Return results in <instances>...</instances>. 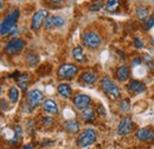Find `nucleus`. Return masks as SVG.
Masks as SVG:
<instances>
[{
  "instance_id": "2f4dec72",
  "label": "nucleus",
  "mask_w": 154,
  "mask_h": 149,
  "mask_svg": "<svg viewBox=\"0 0 154 149\" xmlns=\"http://www.w3.org/2000/svg\"><path fill=\"white\" fill-rule=\"evenodd\" d=\"M1 109H2L4 111H5V109H7V102L5 103V99H4V98L1 99Z\"/></svg>"
},
{
  "instance_id": "7ed1b4c3",
  "label": "nucleus",
  "mask_w": 154,
  "mask_h": 149,
  "mask_svg": "<svg viewBox=\"0 0 154 149\" xmlns=\"http://www.w3.org/2000/svg\"><path fill=\"white\" fill-rule=\"evenodd\" d=\"M101 85H102L103 91L107 93L112 99H116V98H119L121 96L120 88L116 85L109 77H103L102 81H101Z\"/></svg>"
},
{
  "instance_id": "c756f323",
  "label": "nucleus",
  "mask_w": 154,
  "mask_h": 149,
  "mask_svg": "<svg viewBox=\"0 0 154 149\" xmlns=\"http://www.w3.org/2000/svg\"><path fill=\"white\" fill-rule=\"evenodd\" d=\"M43 123L46 124V126H51V124H54V120H52L51 117H45V118L43 120Z\"/></svg>"
},
{
  "instance_id": "6e6552de",
  "label": "nucleus",
  "mask_w": 154,
  "mask_h": 149,
  "mask_svg": "<svg viewBox=\"0 0 154 149\" xmlns=\"http://www.w3.org/2000/svg\"><path fill=\"white\" fill-rule=\"evenodd\" d=\"M74 107L76 108L77 110H84L87 108H89L90 105V102H91V98L88 96V95H84V93H78L74 97Z\"/></svg>"
},
{
  "instance_id": "393cba45",
  "label": "nucleus",
  "mask_w": 154,
  "mask_h": 149,
  "mask_svg": "<svg viewBox=\"0 0 154 149\" xmlns=\"http://www.w3.org/2000/svg\"><path fill=\"white\" fill-rule=\"evenodd\" d=\"M136 14H137L139 18L143 20V19L147 18V16H148V8L145 7V6H140V7L136 8Z\"/></svg>"
},
{
  "instance_id": "473e14b6",
  "label": "nucleus",
  "mask_w": 154,
  "mask_h": 149,
  "mask_svg": "<svg viewBox=\"0 0 154 149\" xmlns=\"http://www.w3.org/2000/svg\"><path fill=\"white\" fill-rule=\"evenodd\" d=\"M50 2H52V4H63L65 0H49Z\"/></svg>"
},
{
  "instance_id": "c9c22d12",
  "label": "nucleus",
  "mask_w": 154,
  "mask_h": 149,
  "mask_svg": "<svg viewBox=\"0 0 154 149\" xmlns=\"http://www.w3.org/2000/svg\"><path fill=\"white\" fill-rule=\"evenodd\" d=\"M153 16H154V13H153Z\"/></svg>"
},
{
  "instance_id": "72a5a7b5",
  "label": "nucleus",
  "mask_w": 154,
  "mask_h": 149,
  "mask_svg": "<svg viewBox=\"0 0 154 149\" xmlns=\"http://www.w3.org/2000/svg\"><path fill=\"white\" fill-rule=\"evenodd\" d=\"M23 149H33V147H32L31 144H27V146H25V147H24Z\"/></svg>"
},
{
  "instance_id": "423d86ee",
  "label": "nucleus",
  "mask_w": 154,
  "mask_h": 149,
  "mask_svg": "<svg viewBox=\"0 0 154 149\" xmlns=\"http://www.w3.org/2000/svg\"><path fill=\"white\" fill-rule=\"evenodd\" d=\"M48 11L46 10H39L37 11L33 17H32V20H31V29L35 30V31H38L39 29L42 27L43 23L45 21V19L48 18Z\"/></svg>"
},
{
  "instance_id": "a878e982",
  "label": "nucleus",
  "mask_w": 154,
  "mask_h": 149,
  "mask_svg": "<svg viewBox=\"0 0 154 149\" xmlns=\"http://www.w3.org/2000/svg\"><path fill=\"white\" fill-rule=\"evenodd\" d=\"M131 108V101L128 98H125L120 102V110L123 112H127Z\"/></svg>"
},
{
  "instance_id": "f3484780",
  "label": "nucleus",
  "mask_w": 154,
  "mask_h": 149,
  "mask_svg": "<svg viewBox=\"0 0 154 149\" xmlns=\"http://www.w3.org/2000/svg\"><path fill=\"white\" fill-rule=\"evenodd\" d=\"M72 57L74 59L76 60L77 63H84L87 60V57L84 55V51L81 46H76L74 50H72Z\"/></svg>"
},
{
  "instance_id": "a211bd4d",
  "label": "nucleus",
  "mask_w": 154,
  "mask_h": 149,
  "mask_svg": "<svg viewBox=\"0 0 154 149\" xmlns=\"http://www.w3.org/2000/svg\"><path fill=\"white\" fill-rule=\"evenodd\" d=\"M128 74H129V71H128V66L126 65H122L117 69L116 71V77L120 82H126L128 79Z\"/></svg>"
},
{
  "instance_id": "412c9836",
  "label": "nucleus",
  "mask_w": 154,
  "mask_h": 149,
  "mask_svg": "<svg viewBox=\"0 0 154 149\" xmlns=\"http://www.w3.org/2000/svg\"><path fill=\"white\" fill-rule=\"evenodd\" d=\"M8 98H10V101L13 104H16L18 102V99H19V90H18L17 87H11L10 88V90H8Z\"/></svg>"
},
{
  "instance_id": "f704fd0d",
  "label": "nucleus",
  "mask_w": 154,
  "mask_h": 149,
  "mask_svg": "<svg viewBox=\"0 0 154 149\" xmlns=\"http://www.w3.org/2000/svg\"><path fill=\"white\" fill-rule=\"evenodd\" d=\"M149 43H151V45H153L154 46V39L153 38H151V39H149Z\"/></svg>"
},
{
  "instance_id": "ddd939ff",
  "label": "nucleus",
  "mask_w": 154,
  "mask_h": 149,
  "mask_svg": "<svg viewBox=\"0 0 154 149\" xmlns=\"http://www.w3.org/2000/svg\"><path fill=\"white\" fill-rule=\"evenodd\" d=\"M79 81L85 85H93L97 81V74L94 71H85L81 74Z\"/></svg>"
},
{
  "instance_id": "aec40b11",
  "label": "nucleus",
  "mask_w": 154,
  "mask_h": 149,
  "mask_svg": "<svg viewBox=\"0 0 154 149\" xmlns=\"http://www.w3.org/2000/svg\"><path fill=\"white\" fill-rule=\"evenodd\" d=\"M64 127H65L66 131L70 132V134H76L79 130V124L77 123L76 121H68L64 124Z\"/></svg>"
},
{
  "instance_id": "5701e85b",
  "label": "nucleus",
  "mask_w": 154,
  "mask_h": 149,
  "mask_svg": "<svg viewBox=\"0 0 154 149\" xmlns=\"http://www.w3.org/2000/svg\"><path fill=\"white\" fill-rule=\"evenodd\" d=\"M29 81H30V77H29L27 74H20L19 77H17L18 85L20 87V89L24 90V91H25V89H26V85H27Z\"/></svg>"
},
{
  "instance_id": "7c9ffc66",
  "label": "nucleus",
  "mask_w": 154,
  "mask_h": 149,
  "mask_svg": "<svg viewBox=\"0 0 154 149\" xmlns=\"http://www.w3.org/2000/svg\"><path fill=\"white\" fill-rule=\"evenodd\" d=\"M97 111H98V114H100V116H106V110H104V108L102 107V105H98L97 107Z\"/></svg>"
},
{
  "instance_id": "20e7f679",
  "label": "nucleus",
  "mask_w": 154,
  "mask_h": 149,
  "mask_svg": "<svg viewBox=\"0 0 154 149\" xmlns=\"http://www.w3.org/2000/svg\"><path fill=\"white\" fill-rule=\"evenodd\" d=\"M81 38H82L83 44L87 47H89V49L96 50V49H98L102 45V39H101V37L97 35L96 32H94V31H87V32H84Z\"/></svg>"
},
{
  "instance_id": "0eeeda50",
  "label": "nucleus",
  "mask_w": 154,
  "mask_h": 149,
  "mask_svg": "<svg viewBox=\"0 0 154 149\" xmlns=\"http://www.w3.org/2000/svg\"><path fill=\"white\" fill-rule=\"evenodd\" d=\"M43 101V93L38 89H33L27 93V104L31 109L37 108Z\"/></svg>"
},
{
  "instance_id": "cd10ccee",
  "label": "nucleus",
  "mask_w": 154,
  "mask_h": 149,
  "mask_svg": "<svg viewBox=\"0 0 154 149\" xmlns=\"http://www.w3.org/2000/svg\"><path fill=\"white\" fill-rule=\"evenodd\" d=\"M102 7H103V4L98 2V4H96V5H91V7H90V11H94V12H96V11H100Z\"/></svg>"
},
{
  "instance_id": "39448f33",
  "label": "nucleus",
  "mask_w": 154,
  "mask_h": 149,
  "mask_svg": "<svg viewBox=\"0 0 154 149\" xmlns=\"http://www.w3.org/2000/svg\"><path fill=\"white\" fill-rule=\"evenodd\" d=\"M78 74V68L74 64H63L59 66L57 76L59 79H71Z\"/></svg>"
},
{
  "instance_id": "f257e3e1",
  "label": "nucleus",
  "mask_w": 154,
  "mask_h": 149,
  "mask_svg": "<svg viewBox=\"0 0 154 149\" xmlns=\"http://www.w3.org/2000/svg\"><path fill=\"white\" fill-rule=\"evenodd\" d=\"M19 17V11L16 10L13 11L11 14H8L6 18L2 20L1 26H0V33L1 36H6L8 33H11L17 26H16V21Z\"/></svg>"
},
{
  "instance_id": "9d476101",
  "label": "nucleus",
  "mask_w": 154,
  "mask_h": 149,
  "mask_svg": "<svg viewBox=\"0 0 154 149\" xmlns=\"http://www.w3.org/2000/svg\"><path fill=\"white\" fill-rule=\"evenodd\" d=\"M25 46V43L23 39H12L10 40L5 46V52L8 55H14L17 52H20Z\"/></svg>"
},
{
  "instance_id": "dca6fc26",
  "label": "nucleus",
  "mask_w": 154,
  "mask_h": 149,
  "mask_svg": "<svg viewBox=\"0 0 154 149\" xmlns=\"http://www.w3.org/2000/svg\"><path fill=\"white\" fill-rule=\"evenodd\" d=\"M43 110L45 112H48V114H54V115H56V114H58L57 103H56L55 101H52V99H46V101H44V103H43Z\"/></svg>"
},
{
  "instance_id": "4468645a",
  "label": "nucleus",
  "mask_w": 154,
  "mask_h": 149,
  "mask_svg": "<svg viewBox=\"0 0 154 149\" xmlns=\"http://www.w3.org/2000/svg\"><path fill=\"white\" fill-rule=\"evenodd\" d=\"M127 89L128 91L134 93H141L146 90V87L142 82H139V81H132L128 85H127Z\"/></svg>"
},
{
  "instance_id": "f8f14e48",
  "label": "nucleus",
  "mask_w": 154,
  "mask_h": 149,
  "mask_svg": "<svg viewBox=\"0 0 154 149\" xmlns=\"http://www.w3.org/2000/svg\"><path fill=\"white\" fill-rule=\"evenodd\" d=\"M135 137L136 140L139 141H143V142H152L154 140V132L151 129H147V128H142V129H139L135 134Z\"/></svg>"
},
{
  "instance_id": "4be33fe9",
  "label": "nucleus",
  "mask_w": 154,
  "mask_h": 149,
  "mask_svg": "<svg viewBox=\"0 0 154 149\" xmlns=\"http://www.w3.org/2000/svg\"><path fill=\"white\" fill-rule=\"evenodd\" d=\"M120 7V0H107L106 8L108 12H116Z\"/></svg>"
},
{
  "instance_id": "9b49d317",
  "label": "nucleus",
  "mask_w": 154,
  "mask_h": 149,
  "mask_svg": "<svg viewBox=\"0 0 154 149\" xmlns=\"http://www.w3.org/2000/svg\"><path fill=\"white\" fill-rule=\"evenodd\" d=\"M64 23H65L64 18H62V17H59V16H50V17H48V18L45 19V21H44V27H45L46 30H52V29H55V27H60V26H63Z\"/></svg>"
},
{
  "instance_id": "f03ea898",
  "label": "nucleus",
  "mask_w": 154,
  "mask_h": 149,
  "mask_svg": "<svg viewBox=\"0 0 154 149\" xmlns=\"http://www.w3.org/2000/svg\"><path fill=\"white\" fill-rule=\"evenodd\" d=\"M96 137V131L91 128H88L84 131H82V134H79V136L76 140V143L79 148H87V147L91 146L93 143H95Z\"/></svg>"
},
{
  "instance_id": "b1692460",
  "label": "nucleus",
  "mask_w": 154,
  "mask_h": 149,
  "mask_svg": "<svg viewBox=\"0 0 154 149\" xmlns=\"http://www.w3.org/2000/svg\"><path fill=\"white\" fill-rule=\"evenodd\" d=\"M39 62V58L37 55H35L33 52H31V53H29L27 56H26V63L30 65V66H36L37 64H38Z\"/></svg>"
},
{
  "instance_id": "2eb2a0df",
  "label": "nucleus",
  "mask_w": 154,
  "mask_h": 149,
  "mask_svg": "<svg viewBox=\"0 0 154 149\" xmlns=\"http://www.w3.org/2000/svg\"><path fill=\"white\" fill-rule=\"evenodd\" d=\"M57 91H58V93H59V96H62V97L65 98V99H69V98L71 97V95H72V89H71V87H70L69 84H66V83H60V84L58 85Z\"/></svg>"
},
{
  "instance_id": "1a4fd4ad",
  "label": "nucleus",
  "mask_w": 154,
  "mask_h": 149,
  "mask_svg": "<svg viewBox=\"0 0 154 149\" xmlns=\"http://www.w3.org/2000/svg\"><path fill=\"white\" fill-rule=\"evenodd\" d=\"M134 124L131 117H125L120 121L119 126H117V135L119 136H127L132 129H133Z\"/></svg>"
},
{
  "instance_id": "bb28decb",
  "label": "nucleus",
  "mask_w": 154,
  "mask_h": 149,
  "mask_svg": "<svg viewBox=\"0 0 154 149\" xmlns=\"http://www.w3.org/2000/svg\"><path fill=\"white\" fill-rule=\"evenodd\" d=\"M134 45H135V47H137V49H142V47H143V43H142V40L137 37L134 38Z\"/></svg>"
},
{
  "instance_id": "c85d7f7f",
  "label": "nucleus",
  "mask_w": 154,
  "mask_h": 149,
  "mask_svg": "<svg viewBox=\"0 0 154 149\" xmlns=\"http://www.w3.org/2000/svg\"><path fill=\"white\" fill-rule=\"evenodd\" d=\"M154 26V16H152L151 18L147 20V23H146V29H151V27H153Z\"/></svg>"
},
{
  "instance_id": "6ab92c4d",
  "label": "nucleus",
  "mask_w": 154,
  "mask_h": 149,
  "mask_svg": "<svg viewBox=\"0 0 154 149\" xmlns=\"http://www.w3.org/2000/svg\"><path fill=\"white\" fill-rule=\"evenodd\" d=\"M81 118L85 122H93L95 120V111L90 108H87L81 112Z\"/></svg>"
}]
</instances>
